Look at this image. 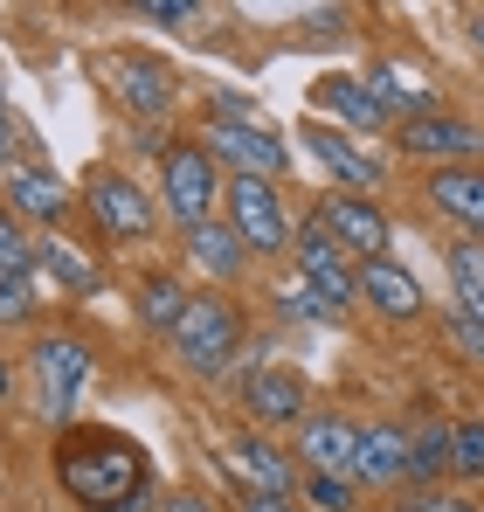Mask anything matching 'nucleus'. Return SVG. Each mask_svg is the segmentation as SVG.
Returning <instances> with one entry per match:
<instances>
[{"label":"nucleus","instance_id":"15","mask_svg":"<svg viewBox=\"0 0 484 512\" xmlns=\"http://www.w3.org/2000/svg\"><path fill=\"white\" fill-rule=\"evenodd\" d=\"M111 90H118V104L132 118H166L173 97H180V77L166 70L160 56H118L111 63Z\"/></svg>","mask_w":484,"mask_h":512},{"label":"nucleus","instance_id":"21","mask_svg":"<svg viewBox=\"0 0 484 512\" xmlns=\"http://www.w3.org/2000/svg\"><path fill=\"white\" fill-rule=\"evenodd\" d=\"M7 208L21 222H63L70 215V187L49 167H7Z\"/></svg>","mask_w":484,"mask_h":512},{"label":"nucleus","instance_id":"39","mask_svg":"<svg viewBox=\"0 0 484 512\" xmlns=\"http://www.w3.org/2000/svg\"><path fill=\"white\" fill-rule=\"evenodd\" d=\"M7 388H14V381H7V367H0V402H7Z\"/></svg>","mask_w":484,"mask_h":512},{"label":"nucleus","instance_id":"11","mask_svg":"<svg viewBox=\"0 0 484 512\" xmlns=\"http://www.w3.org/2000/svg\"><path fill=\"white\" fill-rule=\"evenodd\" d=\"M83 201H90V222H97L111 243H146V236H153V201L139 194V180L97 167L83 180Z\"/></svg>","mask_w":484,"mask_h":512},{"label":"nucleus","instance_id":"2","mask_svg":"<svg viewBox=\"0 0 484 512\" xmlns=\"http://www.w3.org/2000/svg\"><path fill=\"white\" fill-rule=\"evenodd\" d=\"M236 346H242V312L222 291L187 298V312H180V326H173V353H180L187 374H222V367L236 360Z\"/></svg>","mask_w":484,"mask_h":512},{"label":"nucleus","instance_id":"4","mask_svg":"<svg viewBox=\"0 0 484 512\" xmlns=\"http://www.w3.org/2000/svg\"><path fill=\"white\" fill-rule=\"evenodd\" d=\"M160 201H166V215H173V229L215 222L222 173H215V160H208V146H166L160 153Z\"/></svg>","mask_w":484,"mask_h":512},{"label":"nucleus","instance_id":"10","mask_svg":"<svg viewBox=\"0 0 484 512\" xmlns=\"http://www.w3.org/2000/svg\"><path fill=\"white\" fill-rule=\"evenodd\" d=\"M291 263H298V277L319 291L332 312H346V305H360V270H353V256L339 250L332 236H325V222L312 215L305 229H298V243H291Z\"/></svg>","mask_w":484,"mask_h":512},{"label":"nucleus","instance_id":"8","mask_svg":"<svg viewBox=\"0 0 484 512\" xmlns=\"http://www.w3.org/2000/svg\"><path fill=\"white\" fill-rule=\"evenodd\" d=\"M83 381H90V346H83V340H63V333L35 340V402H42L49 423L70 429Z\"/></svg>","mask_w":484,"mask_h":512},{"label":"nucleus","instance_id":"19","mask_svg":"<svg viewBox=\"0 0 484 512\" xmlns=\"http://www.w3.org/2000/svg\"><path fill=\"white\" fill-rule=\"evenodd\" d=\"M360 429L367 423H353V416H305L298 423V457L312 464V471H353V450H360Z\"/></svg>","mask_w":484,"mask_h":512},{"label":"nucleus","instance_id":"5","mask_svg":"<svg viewBox=\"0 0 484 512\" xmlns=\"http://www.w3.org/2000/svg\"><path fill=\"white\" fill-rule=\"evenodd\" d=\"M395 153H402V160H422L429 173H443V167H484V125L457 118V111H429V118L395 125Z\"/></svg>","mask_w":484,"mask_h":512},{"label":"nucleus","instance_id":"23","mask_svg":"<svg viewBox=\"0 0 484 512\" xmlns=\"http://www.w3.org/2000/svg\"><path fill=\"white\" fill-rule=\"evenodd\" d=\"M242 256H249V243L236 236V222H201V229H187V263L201 270V277H236Z\"/></svg>","mask_w":484,"mask_h":512},{"label":"nucleus","instance_id":"33","mask_svg":"<svg viewBox=\"0 0 484 512\" xmlns=\"http://www.w3.org/2000/svg\"><path fill=\"white\" fill-rule=\"evenodd\" d=\"M408 512H478V506H471V499H450V492H415Z\"/></svg>","mask_w":484,"mask_h":512},{"label":"nucleus","instance_id":"28","mask_svg":"<svg viewBox=\"0 0 484 512\" xmlns=\"http://www.w3.org/2000/svg\"><path fill=\"white\" fill-rule=\"evenodd\" d=\"M35 263H49V277H56L63 291H97V270H90L70 243H42V250H35Z\"/></svg>","mask_w":484,"mask_h":512},{"label":"nucleus","instance_id":"20","mask_svg":"<svg viewBox=\"0 0 484 512\" xmlns=\"http://www.w3.org/2000/svg\"><path fill=\"white\" fill-rule=\"evenodd\" d=\"M312 104H319L325 118L353 125V132H388V125H395V118L374 104L367 77H319V84H312Z\"/></svg>","mask_w":484,"mask_h":512},{"label":"nucleus","instance_id":"24","mask_svg":"<svg viewBox=\"0 0 484 512\" xmlns=\"http://www.w3.org/2000/svg\"><path fill=\"white\" fill-rule=\"evenodd\" d=\"M443 263H450V291H457V312H471L484 326V243H450L443 250Z\"/></svg>","mask_w":484,"mask_h":512},{"label":"nucleus","instance_id":"40","mask_svg":"<svg viewBox=\"0 0 484 512\" xmlns=\"http://www.w3.org/2000/svg\"><path fill=\"white\" fill-rule=\"evenodd\" d=\"M402 512H408V506H402Z\"/></svg>","mask_w":484,"mask_h":512},{"label":"nucleus","instance_id":"37","mask_svg":"<svg viewBox=\"0 0 484 512\" xmlns=\"http://www.w3.org/2000/svg\"><path fill=\"white\" fill-rule=\"evenodd\" d=\"M7 146H14V139H7V97H0V167H14V160H7Z\"/></svg>","mask_w":484,"mask_h":512},{"label":"nucleus","instance_id":"25","mask_svg":"<svg viewBox=\"0 0 484 512\" xmlns=\"http://www.w3.org/2000/svg\"><path fill=\"white\" fill-rule=\"evenodd\" d=\"M180 312H187V291H180V277H146V291H139V319L153 326V333H173L180 326Z\"/></svg>","mask_w":484,"mask_h":512},{"label":"nucleus","instance_id":"31","mask_svg":"<svg viewBox=\"0 0 484 512\" xmlns=\"http://www.w3.org/2000/svg\"><path fill=\"white\" fill-rule=\"evenodd\" d=\"M35 312V270L28 277H0V326H21Z\"/></svg>","mask_w":484,"mask_h":512},{"label":"nucleus","instance_id":"6","mask_svg":"<svg viewBox=\"0 0 484 512\" xmlns=\"http://www.w3.org/2000/svg\"><path fill=\"white\" fill-rule=\"evenodd\" d=\"M222 471L242 485V499H291V492L305 485V471H298L270 436H256V429L222 436Z\"/></svg>","mask_w":484,"mask_h":512},{"label":"nucleus","instance_id":"14","mask_svg":"<svg viewBox=\"0 0 484 512\" xmlns=\"http://www.w3.org/2000/svg\"><path fill=\"white\" fill-rule=\"evenodd\" d=\"M360 305L374 319H388V326H415L422 319V284L395 256H374V263H360Z\"/></svg>","mask_w":484,"mask_h":512},{"label":"nucleus","instance_id":"38","mask_svg":"<svg viewBox=\"0 0 484 512\" xmlns=\"http://www.w3.org/2000/svg\"><path fill=\"white\" fill-rule=\"evenodd\" d=\"M471 35H478V49H484V7H478V14H471Z\"/></svg>","mask_w":484,"mask_h":512},{"label":"nucleus","instance_id":"29","mask_svg":"<svg viewBox=\"0 0 484 512\" xmlns=\"http://www.w3.org/2000/svg\"><path fill=\"white\" fill-rule=\"evenodd\" d=\"M35 270V250H28V229L14 208H0V277H28Z\"/></svg>","mask_w":484,"mask_h":512},{"label":"nucleus","instance_id":"32","mask_svg":"<svg viewBox=\"0 0 484 512\" xmlns=\"http://www.w3.org/2000/svg\"><path fill=\"white\" fill-rule=\"evenodd\" d=\"M443 333H450V346H457L464 360H478V367H484V326L471 319V312H457V305H450V319H443Z\"/></svg>","mask_w":484,"mask_h":512},{"label":"nucleus","instance_id":"18","mask_svg":"<svg viewBox=\"0 0 484 512\" xmlns=\"http://www.w3.org/2000/svg\"><path fill=\"white\" fill-rule=\"evenodd\" d=\"M305 146H312L319 167L339 180V194H374V187H381V160H367L346 132H332V125H305Z\"/></svg>","mask_w":484,"mask_h":512},{"label":"nucleus","instance_id":"27","mask_svg":"<svg viewBox=\"0 0 484 512\" xmlns=\"http://www.w3.org/2000/svg\"><path fill=\"white\" fill-rule=\"evenodd\" d=\"M298 492H305V506H312V512H353V506H360V485L339 478V471H305Z\"/></svg>","mask_w":484,"mask_h":512},{"label":"nucleus","instance_id":"34","mask_svg":"<svg viewBox=\"0 0 484 512\" xmlns=\"http://www.w3.org/2000/svg\"><path fill=\"white\" fill-rule=\"evenodd\" d=\"M146 21H194L187 0H146Z\"/></svg>","mask_w":484,"mask_h":512},{"label":"nucleus","instance_id":"36","mask_svg":"<svg viewBox=\"0 0 484 512\" xmlns=\"http://www.w3.org/2000/svg\"><path fill=\"white\" fill-rule=\"evenodd\" d=\"M242 512H305L298 499H242Z\"/></svg>","mask_w":484,"mask_h":512},{"label":"nucleus","instance_id":"7","mask_svg":"<svg viewBox=\"0 0 484 512\" xmlns=\"http://www.w3.org/2000/svg\"><path fill=\"white\" fill-rule=\"evenodd\" d=\"M208 160H229V173H256V180H284L291 167V146L277 139V132H263L256 118H208Z\"/></svg>","mask_w":484,"mask_h":512},{"label":"nucleus","instance_id":"9","mask_svg":"<svg viewBox=\"0 0 484 512\" xmlns=\"http://www.w3.org/2000/svg\"><path fill=\"white\" fill-rule=\"evenodd\" d=\"M319 222H325V236L353 256V263L388 256V236H395V222H388V208H381L374 194H339V187L319 194Z\"/></svg>","mask_w":484,"mask_h":512},{"label":"nucleus","instance_id":"1","mask_svg":"<svg viewBox=\"0 0 484 512\" xmlns=\"http://www.w3.org/2000/svg\"><path fill=\"white\" fill-rule=\"evenodd\" d=\"M56 478L83 512H139L146 506V478H153V457L125 436V429L104 423H70L56 436Z\"/></svg>","mask_w":484,"mask_h":512},{"label":"nucleus","instance_id":"26","mask_svg":"<svg viewBox=\"0 0 484 512\" xmlns=\"http://www.w3.org/2000/svg\"><path fill=\"white\" fill-rule=\"evenodd\" d=\"M450 478H464V485H478V478H484V423H478V416L450 423Z\"/></svg>","mask_w":484,"mask_h":512},{"label":"nucleus","instance_id":"3","mask_svg":"<svg viewBox=\"0 0 484 512\" xmlns=\"http://www.w3.org/2000/svg\"><path fill=\"white\" fill-rule=\"evenodd\" d=\"M229 222H236V236L249 243V256H284L298 243V222L284 215V194H277V180H256V173H229Z\"/></svg>","mask_w":484,"mask_h":512},{"label":"nucleus","instance_id":"17","mask_svg":"<svg viewBox=\"0 0 484 512\" xmlns=\"http://www.w3.org/2000/svg\"><path fill=\"white\" fill-rule=\"evenodd\" d=\"M367 90H374V104L395 118V125H408V118H429V111H443L436 104V84L415 70V63H395V56H381L374 70H367Z\"/></svg>","mask_w":484,"mask_h":512},{"label":"nucleus","instance_id":"30","mask_svg":"<svg viewBox=\"0 0 484 512\" xmlns=\"http://www.w3.org/2000/svg\"><path fill=\"white\" fill-rule=\"evenodd\" d=\"M277 312H284V319H305V326H332V319H339V312L325 305V298H319V291H312V284H305V277L277 291Z\"/></svg>","mask_w":484,"mask_h":512},{"label":"nucleus","instance_id":"35","mask_svg":"<svg viewBox=\"0 0 484 512\" xmlns=\"http://www.w3.org/2000/svg\"><path fill=\"white\" fill-rule=\"evenodd\" d=\"M160 512H215V506H208V499H201V492H173V499H166Z\"/></svg>","mask_w":484,"mask_h":512},{"label":"nucleus","instance_id":"16","mask_svg":"<svg viewBox=\"0 0 484 512\" xmlns=\"http://www.w3.org/2000/svg\"><path fill=\"white\" fill-rule=\"evenodd\" d=\"M422 194H429V208L443 215V222H457L471 243H484V167H443L422 180Z\"/></svg>","mask_w":484,"mask_h":512},{"label":"nucleus","instance_id":"22","mask_svg":"<svg viewBox=\"0 0 484 512\" xmlns=\"http://www.w3.org/2000/svg\"><path fill=\"white\" fill-rule=\"evenodd\" d=\"M443 478H450V423L422 416V423H408V485L436 492Z\"/></svg>","mask_w":484,"mask_h":512},{"label":"nucleus","instance_id":"12","mask_svg":"<svg viewBox=\"0 0 484 512\" xmlns=\"http://www.w3.org/2000/svg\"><path fill=\"white\" fill-rule=\"evenodd\" d=\"M242 409H249L256 429H298L312 416V395L291 367H249L242 374Z\"/></svg>","mask_w":484,"mask_h":512},{"label":"nucleus","instance_id":"13","mask_svg":"<svg viewBox=\"0 0 484 512\" xmlns=\"http://www.w3.org/2000/svg\"><path fill=\"white\" fill-rule=\"evenodd\" d=\"M360 492H388L408 485V423H367L360 429V450H353V471H346Z\"/></svg>","mask_w":484,"mask_h":512}]
</instances>
